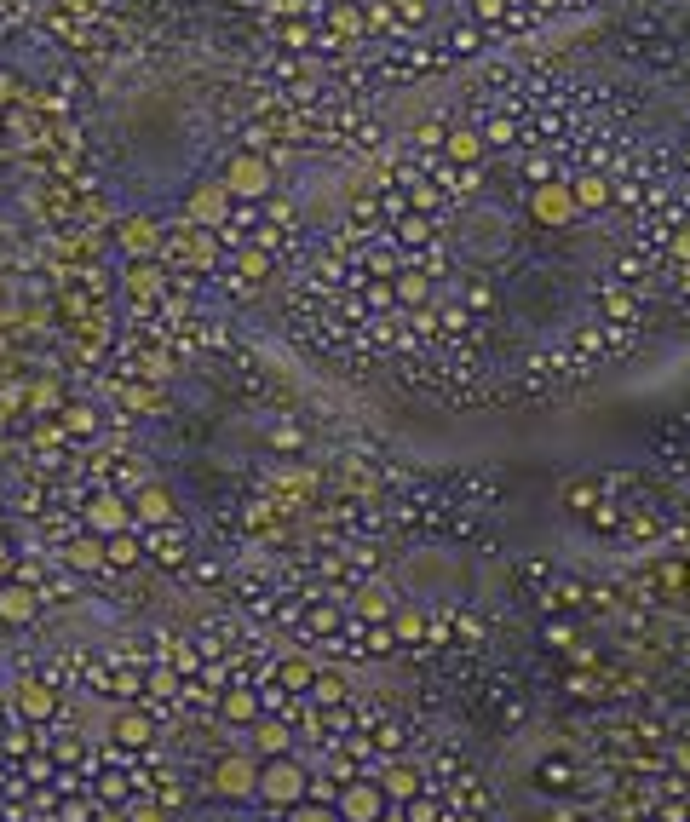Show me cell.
<instances>
[{
	"label": "cell",
	"instance_id": "cell-1",
	"mask_svg": "<svg viewBox=\"0 0 690 822\" xmlns=\"http://www.w3.org/2000/svg\"><path fill=\"white\" fill-rule=\"evenodd\" d=\"M259 800L282 805V811H294V805L311 800V782H305V771H299V759H265L259 765Z\"/></svg>",
	"mask_w": 690,
	"mask_h": 822
},
{
	"label": "cell",
	"instance_id": "cell-2",
	"mask_svg": "<svg viewBox=\"0 0 690 822\" xmlns=\"http://www.w3.org/2000/svg\"><path fill=\"white\" fill-rule=\"evenodd\" d=\"M575 190H570V179H547V184H535L529 190V219L535 225H547V230H564V225H575Z\"/></svg>",
	"mask_w": 690,
	"mask_h": 822
},
{
	"label": "cell",
	"instance_id": "cell-3",
	"mask_svg": "<svg viewBox=\"0 0 690 822\" xmlns=\"http://www.w3.org/2000/svg\"><path fill=\"white\" fill-rule=\"evenodd\" d=\"M219 800H253L259 794V765H253V754H225L219 765H213V782H207Z\"/></svg>",
	"mask_w": 690,
	"mask_h": 822
},
{
	"label": "cell",
	"instance_id": "cell-4",
	"mask_svg": "<svg viewBox=\"0 0 690 822\" xmlns=\"http://www.w3.org/2000/svg\"><path fill=\"white\" fill-rule=\"evenodd\" d=\"M345 822H386L391 800L380 782H351V788H340V805H334Z\"/></svg>",
	"mask_w": 690,
	"mask_h": 822
},
{
	"label": "cell",
	"instance_id": "cell-5",
	"mask_svg": "<svg viewBox=\"0 0 690 822\" xmlns=\"http://www.w3.org/2000/svg\"><path fill=\"white\" fill-rule=\"evenodd\" d=\"M225 190L230 196H265V190H271V167L259 156H236L225 167Z\"/></svg>",
	"mask_w": 690,
	"mask_h": 822
},
{
	"label": "cell",
	"instance_id": "cell-6",
	"mask_svg": "<svg viewBox=\"0 0 690 822\" xmlns=\"http://www.w3.org/2000/svg\"><path fill=\"white\" fill-rule=\"evenodd\" d=\"M87 524L110 541V535H127V524H133V506L115 501V495H98V501L87 506Z\"/></svg>",
	"mask_w": 690,
	"mask_h": 822
},
{
	"label": "cell",
	"instance_id": "cell-7",
	"mask_svg": "<svg viewBox=\"0 0 690 822\" xmlns=\"http://www.w3.org/2000/svg\"><path fill=\"white\" fill-rule=\"evenodd\" d=\"M460 242H466V253H495L506 242V236H501V213H472Z\"/></svg>",
	"mask_w": 690,
	"mask_h": 822
},
{
	"label": "cell",
	"instance_id": "cell-8",
	"mask_svg": "<svg viewBox=\"0 0 690 822\" xmlns=\"http://www.w3.org/2000/svg\"><path fill=\"white\" fill-rule=\"evenodd\" d=\"M570 190H575V207L581 213H598V207H610V179H598V173H581V179H570Z\"/></svg>",
	"mask_w": 690,
	"mask_h": 822
},
{
	"label": "cell",
	"instance_id": "cell-9",
	"mask_svg": "<svg viewBox=\"0 0 690 822\" xmlns=\"http://www.w3.org/2000/svg\"><path fill=\"white\" fill-rule=\"evenodd\" d=\"M380 788H386L391 805H409L420 800V777H414L409 765H386V777H380Z\"/></svg>",
	"mask_w": 690,
	"mask_h": 822
},
{
	"label": "cell",
	"instance_id": "cell-10",
	"mask_svg": "<svg viewBox=\"0 0 690 822\" xmlns=\"http://www.w3.org/2000/svg\"><path fill=\"white\" fill-rule=\"evenodd\" d=\"M156 736V725L144 719V713H115V742H127V748H144Z\"/></svg>",
	"mask_w": 690,
	"mask_h": 822
},
{
	"label": "cell",
	"instance_id": "cell-11",
	"mask_svg": "<svg viewBox=\"0 0 690 822\" xmlns=\"http://www.w3.org/2000/svg\"><path fill=\"white\" fill-rule=\"evenodd\" d=\"M58 708V696L46 685H18V713L23 719H46V713Z\"/></svg>",
	"mask_w": 690,
	"mask_h": 822
},
{
	"label": "cell",
	"instance_id": "cell-12",
	"mask_svg": "<svg viewBox=\"0 0 690 822\" xmlns=\"http://www.w3.org/2000/svg\"><path fill=\"white\" fill-rule=\"evenodd\" d=\"M133 518H144V524H161V518H173V495L167 489H144L133 501Z\"/></svg>",
	"mask_w": 690,
	"mask_h": 822
},
{
	"label": "cell",
	"instance_id": "cell-13",
	"mask_svg": "<svg viewBox=\"0 0 690 822\" xmlns=\"http://www.w3.org/2000/svg\"><path fill=\"white\" fill-rule=\"evenodd\" d=\"M35 616V598H29V587H0V621H29Z\"/></svg>",
	"mask_w": 690,
	"mask_h": 822
},
{
	"label": "cell",
	"instance_id": "cell-14",
	"mask_svg": "<svg viewBox=\"0 0 690 822\" xmlns=\"http://www.w3.org/2000/svg\"><path fill=\"white\" fill-rule=\"evenodd\" d=\"M225 719L230 725H259V696L253 690H225Z\"/></svg>",
	"mask_w": 690,
	"mask_h": 822
},
{
	"label": "cell",
	"instance_id": "cell-15",
	"mask_svg": "<svg viewBox=\"0 0 690 822\" xmlns=\"http://www.w3.org/2000/svg\"><path fill=\"white\" fill-rule=\"evenodd\" d=\"M443 150H449V161H460V167H472V161L483 156V138L472 133V127H460V133L443 138Z\"/></svg>",
	"mask_w": 690,
	"mask_h": 822
},
{
	"label": "cell",
	"instance_id": "cell-16",
	"mask_svg": "<svg viewBox=\"0 0 690 822\" xmlns=\"http://www.w3.org/2000/svg\"><path fill=\"white\" fill-rule=\"evenodd\" d=\"M357 616H363V621H391V616H397V598H391L386 587H368V593L357 598Z\"/></svg>",
	"mask_w": 690,
	"mask_h": 822
},
{
	"label": "cell",
	"instance_id": "cell-17",
	"mask_svg": "<svg viewBox=\"0 0 690 822\" xmlns=\"http://www.w3.org/2000/svg\"><path fill=\"white\" fill-rule=\"evenodd\" d=\"M253 748H259L265 759H282V754H288V731L271 725V719H259V725H253Z\"/></svg>",
	"mask_w": 690,
	"mask_h": 822
},
{
	"label": "cell",
	"instance_id": "cell-18",
	"mask_svg": "<svg viewBox=\"0 0 690 822\" xmlns=\"http://www.w3.org/2000/svg\"><path fill=\"white\" fill-rule=\"evenodd\" d=\"M225 179L219 184H207V190H196V196H190V213H196V219H219V213H225Z\"/></svg>",
	"mask_w": 690,
	"mask_h": 822
},
{
	"label": "cell",
	"instance_id": "cell-19",
	"mask_svg": "<svg viewBox=\"0 0 690 822\" xmlns=\"http://www.w3.org/2000/svg\"><path fill=\"white\" fill-rule=\"evenodd\" d=\"M391 294L403 299V305H420V299L432 294V282H426V276H420V271H403V276H397V282H391Z\"/></svg>",
	"mask_w": 690,
	"mask_h": 822
},
{
	"label": "cell",
	"instance_id": "cell-20",
	"mask_svg": "<svg viewBox=\"0 0 690 822\" xmlns=\"http://www.w3.org/2000/svg\"><path fill=\"white\" fill-rule=\"evenodd\" d=\"M276 679H282V690H311V685H317L311 662H282V667H276Z\"/></svg>",
	"mask_w": 690,
	"mask_h": 822
},
{
	"label": "cell",
	"instance_id": "cell-21",
	"mask_svg": "<svg viewBox=\"0 0 690 822\" xmlns=\"http://www.w3.org/2000/svg\"><path fill=\"white\" fill-rule=\"evenodd\" d=\"M69 564H75V570H98V564H110V552L98 547V541H75V547H69Z\"/></svg>",
	"mask_w": 690,
	"mask_h": 822
},
{
	"label": "cell",
	"instance_id": "cell-22",
	"mask_svg": "<svg viewBox=\"0 0 690 822\" xmlns=\"http://www.w3.org/2000/svg\"><path fill=\"white\" fill-rule=\"evenodd\" d=\"M391 633H397L403 644H414L420 633H426V616H420V610H397V616H391Z\"/></svg>",
	"mask_w": 690,
	"mask_h": 822
},
{
	"label": "cell",
	"instance_id": "cell-23",
	"mask_svg": "<svg viewBox=\"0 0 690 822\" xmlns=\"http://www.w3.org/2000/svg\"><path fill=\"white\" fill-rule=\"evenodd\" d=\"M288 822H345V817H340V811H328V805L305 800V805H294V817H288Z\"/></svg>",
	"mask_w": 690,
	"mask_h": 822
},
{
	"label": "cell",
	"instance_id": "cell-24",
	"mask_svg": "<svg viewBox=\"0 0 690 822\" xmlns=\"http://www.w3.org/2000/svg\"><path fill=\"white\" fill-rule=\"evenodd\" d=\"M138 547H133V535H110V564H133Z\"/></svg>",
	"mask_w": 690,
	"mask_h": 822
},
{
	"label": "cell",
	"instance_id": "cell-25",
	"mask_svg": "<svg viewBox=\"0 0 690 822\" xmlns=\"http://www.w3.org/2000/svg\"><path fill=\"white\" fill-rule=\"evenodd\" d=\"M541 782H547V788H570V765H558V759L541 765Z\"/></svg>",
	"mask_w": 690,
	"mask_h": 822
},
{
	"label": "cell",
	"instance_id": "cell-26",
	"mask_svg": "<svg viewBox=\"0 0 690 822\" xmlns=\"http://www.w3.org/2000/svg\"><path fill=\"white\" fill-rule=\"evenodd\" d=\"M311 690H317V702H340V696H345V685H340V679H328V673H322Z\"/></svg>",
	"mask_w": 690,
	"mask_h": 822
},
{
	"label": "cell",
	"instance_id": "cell-27",
	"mask_svg": "<svg viewBox=\"0 0 690 822\" xmlns=\"http://www.w3.org/2000/svg\"><path fill=\"white\" fill-rule=\"evenodd\" d=\"M64 426H69V432H92L98 420H92V409H69V414H64Z\"/></svg>",
	"mask_w": 690,
	"mask_h": 822
},
{
	"label": "cell",
	"instance_id": "cell-28",
	"mask_svg": "<svg viewBox=\"0 0 690 822\" xmlns=\"http://www.w3.org/2000/svg\"><path fill=\"white\" fill-rule=\"evenodd\" d=\"M403 822H437L432 800H409V817H403Z\"/></svg>",
	"mask_w": 690,
	"mask_h": 822
},
{
	"label": "cell",
	"instance_id": "cell-29",
	"mask_svg": "<svg viewBox=\"0 0 690 822\" xmlns=\"http://www.w3.org/2000/svg\"><path fill=\"white\" fill-rule=\"evenodd\" d=\"M673 259H690V230H679V236H673Z\"/></svg>",
	"mask_w": 690,
	"mask_h": 822
},
{
	"label": "cell",
	"instance_id": "cell-30",
	"mask_svg": "<svg viewBox=\"0 0 690 822\" xmlns=\"http://www.w3.org/2000/svg\"><path fill=\"white\" fill-rule=\"evenodd\" d=\"M133 822H161V811L156 805H133Z\"/></svg>",
	"mask_w": 690,
	"mask_h": 822
},
{
	"label": "cell",
	"instance_id": "cell-31",
	"mask_svg": "<svg viewBox=\"0 0 690 822\" xmlns=\"http://www.w3.org/2000/svg\"><path fill=\"white\" fill-rule=\"evenodd\" d=\"M6 98H12V75H6V69H0V104H6Z\"/></svg>",
	"mask_w": 690,
	"mask_h": 822
}]
</instances>
